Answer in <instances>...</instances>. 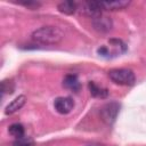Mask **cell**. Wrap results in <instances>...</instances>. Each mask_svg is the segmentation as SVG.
<instances>
[{
  "instance_id": "10",
  "label": "cell",
  "mask_w": 146,
  "mask_h": 146,
  "mask_svg": "<svg viewBox=\"0 0 146 146\" xmlns=\"http://www.w3.org/2000/svg\"><path fill=\"white\" fill-rule=\"evenodd\" d=\"M88 88H89V91H90V94H91L92 97H96V98H106L108 96V90L106 88L99 87L94 81H90L88 83Z\"/></svg>"
},
{
  "instance_id": "5",
  "label": "cell",
  "mask_w": 146,
  "mask_h": 146,
  "mask_svg": "<svg viewBox=\"0 0 146 146\" xmlns=\"http://www.w3.org/2000/svg\"><path fill=\"white\" fill-rule=\"evenodd\" d=\"M54 107L59 114H68L74 107V102L71 97H57L54 102Z\"/></svg>"
},
{
  "instance_id": "4",
  "label": "cell",
  "mask_w": 146,
  "mask_h": 146,
  "mask_svg": "<svg viewBox=\"0 0 146 146\" xmlns=\"http://www.w3.org/2000/svg\"><path fill=\"white\" fill-rule=\"evenodd\" d=\"M78 9L81 10L84 15L91 17L92 19L102 15V7L99 1H83L82 3H78Z\"/></svg>"
},
{
  "instance_id": "13",
  "label": "cell",
  "mask_w": 146,
  "mask_h": 146,
  "mask_svg": "<svg viewBox=\"0 0 146 146\" xmlns=\"http://www.w3.org/2000/svg\"><path fill=\"white\" fill-rule=\"evenodd\" d=\"M14 146H31V141L23 137L21 139H17V141L14 144Z\"/></svg>"
},
{
  "instance_id": "9",
  "label": "cell",
  "mask_w": 146,
  "mask_h": 146,
  "mask_svg": "<svg viewBox=\"0 0 146 146\" xmlns=\"http://www.w3.org/2000/svg\"><path fill=\"white\" fill-rule=\"evenodd\" d=\"M63 86L66 89H70V90H73V91H79L80 88H81L78 75H75V74H67L63 80Z\"/></svg>"
},
{
  "instance_id": "11",
  "label": "cell",
  "mask_w": 146,
  "mask_h": 146,
  "mask_svg": "<svg viewBox=\"0 0 146 146\" xmlns=\"http://www.w3.org/2000/svg\"><path fill=\"white\" fill-rule=\"evenodd\" d=\"M58 11H60L62 14L65 15H72L78 9V3L74 1H63L60 3H58L57 6Z\"/></svg>"
},
{
  "instance_id": "12",
  "label": "cell",
  "mask_w": 146,
  "mask_h": 146,
  "mask_svg": "<svg viewBox=\"0 0 146 146\" xmlns=\"http://www.w3.org/2000/svg\"><path fill=\"white\" fill-rule=\"evenodd\" d=\"M8 132L15 137L16 139H21L24 137L25 135V130H24V127L21 124V123H14L11 124L9 128H8Z\"/></svg>"
},
{
  "instance_id": "1",
  "label": "cell",
  "mask_w": 146,
  "mask_h": 146,
  "mask_svg": "<svg viewBox=\"0 0 146 146\" xmlns=\"http://www.w3.org/2000/svg\"><path fill=\"white\" fill-rule=\"evenodd\" d=\"M31 36H32V40L38 43L57 44L63 40L64 33L57 26L47 25V26H41V27L36 29L35 31H33Z\"/></svg>"
},
{
  "instance_id": "2",
  "label": "cell",
  "mask_w": 146,
  "mask_h": 146,
  "mask_svg": "<svg viewBox=\"0 0 146 146\" xmlns=\"http://www.w3.org/2000/svg\"><path fill=\"white\" fill-rule=\"evenodd\" d=\"M108 78L120 86H133L136 81L135 73L129 68H113L108 71Z\"/></svg>"
},
{
  "instance_id": "3",
  "label": "cell",
  "mask_w": 146,
  "mask_h": 146,
  "mask_svg": "<svg viewBox=\"0 0 146 146\" xmlns=\"http://www.w3.org/2000/svg\"><path fill=\"white\" fill-rule=\"evenodd\" d=\"M120 111V105L116 102H110L107 104H105L102 110H100V116L102 120L106 123V124H113V122L115 121L117 114Z\"/></svg>"
},
{
  "instance_id": "6",
  "label": "cell",
  "mask_w": 146,
  "mask_h": 146,
  "mask_svg": "<svg viewBox=\"0 0 146 146\" xmlns=\"http://www.w3.org/2000/svg\"><path fill=\"white\" fill-rule=\"evenodd\" d=\"M92 25H94V29L96 31L102 32V33H106V32H108V31L112 30L113 22H112V19L110 17L99 15L98 17H96V18L92 19Z\"/></svg>"
},
{
  "instance_id": "7",
  "label": "cell",
  "mask_w": 146,
  "mask_h": 146,
  "mask_svg": "<svg viewBox=\"0 0 146 146\" xmlns=\"http://www.w3.org/2000/svg\"><path fill=\"white\" fill-rule=\"evenodd\" d=\"M25 102H26V97L24 95H19L17 96L14 100H11L5 108V114L6 115H10V114H14L15 112L19 111L24 105H25Z\"/></svg>"
},
{
  "instance_id": "8",
  "label": "cell",
  "mask_w": 146,
  "mask_h": 146,
  "mask_svg": "<svg viewBox=\"0 0 146 146\" xmlns=\"http://www.w3.org/2000/svg\"><path fill=\"white\" fill-rule=\"evenodd\" d=\"M99 5L102 9L105 10H120L124 9L130 5V1L125 0H119V1H99Z\"/></svg>"
},
{
  "instance_id": "14",
  "label": "cell",
  "mask_w": 146,
  "mask_h": 146,
  "mask_svg": "<svg viewBox=\"0 0 146 146\" xmlns=\"http://www.w3.org/2000/svg\"><path fill=\"white\" fill-rule=\"evenodd\" d=\"M88 146H104V145H99V144H91V145H88Z\"/></svg>"
}]
</instances>
